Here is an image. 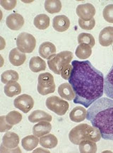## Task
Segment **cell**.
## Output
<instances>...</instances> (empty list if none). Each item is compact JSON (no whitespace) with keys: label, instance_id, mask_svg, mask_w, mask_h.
Masks as SVG:
<instances>
[{"label":"cell","instance_id":"cell-1","mask_svg":"<svg viewBox=\"0 0 113 153\" xmlns=\"http://www.w3.org/2000/svg\"><path fill=\"white\" fill-rule=\"evenodd\" d=\"M68 82L75 93L74 102L88 108L104 94V76L89 60H74Z\"/></svg>","mask_w":113,"mask_h":153},{"label":"cell","instance_id":"cell-2","mask_svg":"<svg viewBox=\"0 0 113 153\" xmlns=\"http://www.w3.org/2000/svg\"><path fill=\"white\" fill-rule=\"evenodd\" d=\"M86 119L100 130L102 138L113 140V99L101 97L87 110Z\"/></svg>","mask_w":113,"mask_h":153},{"label":"cell","instance_id":"cell-3","mask_svg":"<svg viewBox=\"0 0 113 153\" xmlns=\"http://www.w3.org/2000/svg\"><path fill=\"white\" fill-rule=\"evenodd\" d=\"M100 130L95 126H90L87 124H81L74 127L69 134V138L72 143L79 145L84 140H90L98 142L101 139Z\"/></svg>","mask_w":113,"mask_h":153},{"label":"cell","instance_id":"cell-4","mask_svg":"<svg viewBox=\"0 0 113 153\" xmlns=\"http://www.w3.org/2000/svg\"><path fill=\"white\" fill-rule=\"evenodd\" d=\"M74 54L69 51H64L56 54L51 59L47 60L49 68L56 74H61L63 68L72 62Z\"/></svg>","mask_w":113,"mask_h":153},{"label":"cell","instance_id":"cell-5","mask_svg":"<svg viewBox=\"0 0 113 153\" xmlns=\"http://www.w3.org/2000/svg\"><path fill=\"white\" fill-rule=\"evenodd\" d=\"M55 88L54 76L51 74L49 72L40 74L38 78L37 90L40 95L46 96L54 93Z\"/></svg>","mask_w":113,"mask_h":153},{"label":"cell","instance_id":"cell-6","mask_svg":"<svg viewBox=\"0 0 113 153\" xmlns=\"http://www.w3.org/2000/svg\"><path fill=\"white\" fill-rule=\"evenodd\" d=\"M18 49L24 53H32L36 47V39L33 35L27 33H21L17 39Z\"/></svg>","mask_w":113,"mask_h":153},{"label":"cell","instance_id":"cell-7","mask_svg":"<svg viewBox=\"0 0 113 153\" xmlns=\"http://www.w3.org/2000/svg\"><path fill=\"white\" fill-rule=\"evenodd\" d=\"M45 105L48 109L60 116L65 114L69 108V104L67 101L55 96L47 98Z\"/></svg>","mask_w":113,"mask_h":153},{"label":"cell","instance_id":"cell-8","mask_svg":"<svg viewBox=\"0 0 113 153\" xmlns=\"http://www.w3.org/2000/svg\"><path fill=\"white\" fill-rule=\"evenodd\" d=\"M15 108L21 110L23 113H28L34 106V100L28 94H22L14 100Z\"/></svg>","mask_w":113,"mask_h":153},{"label":"cell","instance_id":"cell-9","mask_svg":"<svg viewBox=\"0 0 113 153\" xmlns=\"http://www.w3.org/2000/svg\"><path fill=\"white\" fill-rule=\"evenodd\" d=\"M76 12L81 19L84 21H89L93 19V16L96 15V9L92 4H82L76 7Z\"/></svg>","mask_w":113,"mask_h":153},{"label":"cell","instance_id":"cell-10","mask_svg":"<svg viewBox=\"0 0 113 153\" xmlns=\"http://www.w3.org/2000/svg\"><path fill=\"white\" fill-rule=\"evenodd\" d=\"M7 27L11 30H19L24 25V19L21 14L11 13L6 19Z\"/></svg>","mask_w":113,"mask_h":153},{"label":"cell","instance_id":"cell-11","mask_svg":"<svg viewBox=\"0 0 113 153\" xmlns=\"http://www.w3.org/2000/svg\"><path fill=\"white\" fill-rule=\"evenodd\" d=\"M56 47L50 42H43L40 44L38 52L40 56L45 59L50 60L56 56Z\"/></svg>","mask_w":113,"mask_h":153},{"label":"cell","instance_id":"cell-12","mask_svg":"<svg viewBox=\"0 0 113 153\" xmlns=\"http://www.w3.org/2000/svg\"><path fill=\"white\" fill-rule=\"evenodd\" d=\"M70 26V21L66 16H56L52 20V27L56 31L63 33L66 31Z\"/></svg>","mask_w":113,"mask_h":153},{"label":"cell","instance_id":"cell-13","mask_svg":"<svg viewBox=\"0 0 113 153\" xmlns=\"http://www.w3.org/2000/svg\"><path fill=\"white\" fill-rule=\"evenodd\" d=\"M99 43L102 47H108L113 43V27H105L99 34Z\"/></svg>","mask_w":113,"mask_h":153},{"label":"cell","instance_id":"cell-14","mask_svg":"<svg viewBox=\"0 0 113 153\" xmlns=\"http://www.w3.org/2000/svg\"><path fill=\"white\" fill-rule=\"evenodd\" d=\"M19 136L13 132H7L3 136L2 145L6 148L15 149L19 147Z\"/></svg>","mask_w":113,"mask_h":153},{"label":"cell","instance_id":"cell-15","mask_svg":"<svg viewBox=\"0 0 113 153\" xmlns=\"http://www.w3.org/2000/svg\"><path fill=\"white\" fill-rule=\"evenodd\" d=\"M9 60L12 65L20 66L25 63L26 56L23 52L20 51L18 48H14L10 51Z\"/></svg>","mask_w":113,"mask_h":153},{"label":"cell","instance_id":"cell-16","mask_svg":"<svg viewBox=\"0 0 113 153\" xmlns=\"http://www.w3.org/2000/svg\"><path fill=\"white\" fill-rule=\"evenodd\" d=\"M52 125L47 121H41L39 123L34 125L33 127V134L38 137L45 136L51 131Z\"/></svg>","mask_w":113,"mask_h":153},{"label":"cell","instance_id":"cell-17","mask_svg":"<svg viewBox=\"0 0 113 153\" xmlns=\"http://www.w3.org/2000/svg\"><path fill=\"white\" fill-rule=\"evenodd\" d=\"M58 94L62 98L68 100H74L76 96L73 88L69 83L62 84L58 87Z\"/></svg>","mask_w":113,"mask_h":153},{"label":"cell","instance_id":"cell-18","mask_svg":"<svg viewBox=\"0 0 113 153\" xmlns=\"http://www.w3.org/2000/svg\"><path fill=\"white\" fill-rule=\"evenodd\" d=\"M86 115H87V110H86V108L77 106L70 112L69 118L72 122L79 123L86 118Z\"/></svg>","mask_w":113,"mask_h":153},{"label":"cell","instance_id":"cell-19","mask_svg":"<svg viewBox=\"0 0 113 153\" xmlns=\"http://www.w3.org/2000/svg\"><path fill=\"white\" fill-rule=\"evenodd\" d=\"M52 120V116L50 114L47 113L42 110H37L33 111L32 113L28 116V120L31 123H35V122H40L41 121H47L51 122Z\"/></svg>","mask_w":113,"mask_h":153},{"label":"cell","instance_id":"cell-20","mask_svg":"<svg viewBox=\"0 0 113 153\" xmlns=\"http://www.w3.org/2000/svg\"><path fill=\"white\" fill-rule=\"evenodd\" d=\"M104 93L108 98L113 99V64L104 79Z\"/></svg>","mask_w":113,"mask_h":153},{"label":"cell","instance_id":"cell-21","mask_svg":"<svg viewBox=\"0 0 113 153\" xmlns=\"http://www.w3.org/2000/svg\"><path fill=\"white\" fill-rule=\"evenodd\" d=\"M40 140L38 136L35 135H30V136H26L22 139L21 145L24 150L26 151H31L34 150L38 146Z\"/></svg>","mask_w":113,"mask_h":153},{"label":"cell","instance_id":"cell-22","mask_svg":"<svg viewBox=\"0 0 113 153\" xmlns=\"http://www.w3.org/2000/svg\"><path fill=\"white\" fill-rule=\"evenodd\" d=\"M29 68L33 72L44 71L46 69V63L45 60L39 56H33L30 60Z\"/></svg>","mask_w":113,"mask_h":153},{"label":"cell","instance_id":"cell-23","mask_svg":"<svg viewBox=\"0 0 113 153\" xmlns=\"http://www.w3.org/2000/svg\"><path fill=\"white\" fill-rule=\"evenodd\" d=\"M40 144L43 148L52 149L55 148L58 144V140L53 134H47L40 138Z\"/></svg>","mask_w":113,"mask_h":153},{"label":"cell","instance_id":"cell-24","mask_svg":"<svg viewBox=\"0 0 113 153\" xmlns=\"http://www.w3.org/2000/svg\"><path fill=\"white\" fill-rule=\"evenodd\" d=\"M21 92V85L17 82H10L5 86V93L8 97H14Z\"/></svg>","mask_w":113,"mask_h":153},{"label":"cell","instance_id":"cell-25","mask_svg":"<svg viewBox=\"0 0 113 153\" xmlns=\"http://www.w3.org/2000/svg\"><path fill=\"white\" fill-rule=\"evenodd\" d=\"M34 25L39 30H45L50 26V20L48 16L42 13L36 16L33 21Z\"/></svg>","mask_w":113,"mask_h":153},{"label":"cell","instance_id":"cell-26","mask_svg":"<svg viewBox=\"0 0 113 153\" xmlns=\"http://www.w3.org/2000/svg\"><path fill=\"white\" fill-rule=\"evenodd\" d=\"M75 54L76 57L81 60L87 59L91 56L92 48L87 44H81L76 48Z\"/></svg>","mask_w":113,"mask_h":153},{"label":"cell","instance_id":"cell-27","mask_svg":"<svg viewBox=\"0 0 113 153\" xmlns=\"http://www.w3.org/2000/svg\"><path fill=\"white\" fill-rule=\"evenodd\" d=\"M79 151L81 153H95L97 152L96 142L90 140H84L80 143Z\"/></svg>","mask_w":113,"mask_h":153},{"label":"cell","instance_id":"cell-28","mask_svg":"<svg viewBox=\"0 0 113 153\" xmlns=\"http://www.w3.org/2000/svg\"><path fill=\"white\" fill-rule=\"evenodd\" d=\"M62 3L60 0H47L45 2V9L48 13H59L62 9Z\"/></svg>","mask_w":113,"mask_h":153},{"label":"cell","instance_id":"cell-29","mask_svg":"<svg viewBox=\"0 0 113 153\" xmlns=\"http://www.w3.org/2000/svg\"><path fill=\"white\" fill-rule=\"evenodd\" d=\"M19 79V73L13 70H7L1 75V80L3 84H7L10 82H17Z\"/></svg>","mask_w":113,"mask_h":153},{"label":"cell","instance_id":"cell-30","mask_svg":"<svg viewBox=\"0 0 113 153\" xmlns=\"http://www.w3.org/2000/svg\"><path fill=\"white\" fill-rule=\"evenodd\" d=\"M78 42L81 44H87V45L90 46V47L93 48L94 47L95 43V39L91 34L89 33H81L78 36Z\"/></svg>","mask_w":113,"mask_h":153},{"label":"cell","instance_id":"cell-31","mask_svg":"<svg viewBox=\"0 0 113 153\" xmlns=\"http://www.w3.org/2000/svg\"><path fill=\"white\" fill-rule=\"evenodd\" d=\"M22 114L19 112L11 111L9 112L6 116V120L8 122V123L11 124V125H16V124H19L22 120Z\"/></svg>","mask_w":113,"mask_h":153},{"label":"cell","instance_id":"cell-32","mask_svg":"<svg viewBox=\"0 0 113 153\" xmlns=\"http://www.w3.org/2000/svg\"><path fill=\"white\" fill-rule=\"evenodd\" d=\"M104 19L110 23H113V4L107 5L102 11Z\"/></svg>","mask_w":113,"mask_h":153},{"label":"cell","instance_id":"cell-33","mask_svg":"<svg viewBox=\"0 0 113 153\" xmlns=\"http://www.w3.org/2000/svg\"><path fill=\"white\" fill-rule=\"evenodd\" d=\"M78 25L83 30H90L93 29L95 25H96V20L92 19L89 21H84V20L79 19H78Z\"/></svg>","mask_w":113,"mask_h":153},{"label":"cell","instance_id":"cell-34","mask_svg":"<svg viewBox=\"0 0 113 153\" xmlns=\"http://www.w3.org/2000/svg\"><path fill=\"white\" fill-rule=\"evenodd\" d=\"M17 1L16 0H1L0 1V4L4 9L7 10V11H11L14 9L17 6Z\"/></svg>","mask_w":113,"mask_h":153},{"label":"cell","instance_id":"cell-35","mask_svg":"<svg viewBox=\"0 0 113 153\" xmlns=\"http://www.w3.org/2000/svg\"><path fill=\"white\" fill-rule=\"evenodd\" d=\"M12 127H13V125L8 123L6 120V116L3 115L0 117V132H6L7 131L11 129Z\"/></svg>","mask_w":113,"mask_h":153},{"label":"cell","instance_id":"cell-36","mask_svg":"<svg viewBox=\"0 0 113 153\" xmlns=\"http://www.w3.org/2000/svg\"><path fill=\"white\" fill-rule=\"evenodd\" d=\"M72 70H73V66H72V65L69 64V65H66L65 67L62 69L61 72L62 77L64 79H69V78L71 76V74H72Z\"/></svg>","mask_w":113,"mask_h":153},{"label":"cell","instance_id":"cell-37","mask_svg":"<svg viewBox=\"0 0 113 153\" xmlns=\"http://www.w3.org/2000/svg\"><path fill=\"white\" fill-rule=\"evenodd\" d=\"M112 50H113V47H112Z\"/></svg>","mask_w":113,"mask_h":153}]
</instances>
